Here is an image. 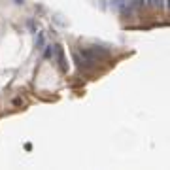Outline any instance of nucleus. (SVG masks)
Instances as JSON below:
<instances>
[{
    "instance_id": "obj_1",
    "label": "nucleus",
    "mask_w": 170,
    "mask_h": 170,
    "mask_svg": "<svg viewBox=\"0 0 170 170\" xmlns=\"http://www.w3.org/2000/svg\"><path fill=\"white\" fill-rule=\"evenodd\" d=\"M127 4H129V8H134V10H138L144 6V0H127Z\"/></svg>"
},
{
    "instance_id": "obj_3",
    "label": "nucleus",
    "mask_w": 170,
    "mask_h": 170,
    "mask_svg": "<svg viewBox=\"0 0 170 170\" xmlns=\"http://www.w3.org/2000/svg\"><path fill=\"white\" fill-rule=\"evenodd\" d=\"M112 4L115 6V8H123V0H112Z\"/></svg>"
},
{
    "instance_id": "obj_2",
    "label": "nucleus",
    "mask_w": 170,
    "mask_h": 170,
    "mask_svg": "<svg viewBox=\"0 0 170 170\" xmlns=\"http://www.w3.org/2000/svg\"><path fill=\"white\" fill-rule=\"evenodd\" d=\"M147 4H150L151 8H157V10L162 8V0H147Z\"/></svg>"
}]
</instances>
